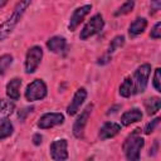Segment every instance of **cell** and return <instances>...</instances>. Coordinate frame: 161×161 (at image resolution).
<instances>
[{"mask_svg":"<svg viewBox=\"0 0 161 161\" xmlns=\"http://www.w3.org/2000/svg\"><path fill=\"white\" fill-rule=\"evenodd\" d=\"M20 86H21L20 78H13L6 84V96L11 101H18L20 98Z\"/></svg>","mask_w":161,"mask_h":161,"instance_id":"obj_13","label":"cell"},{"mask_svg":"<svg viewBox=\"0 0 161 161\" xmlns=\"http://www.w3.org/2000/svg\"><path fill=\"white\" fill-rule=\"evenodd\" d=\"M92 109H93V104H88L84 111L79 114V117L75 119L74 125H73V135L77 137V138H80L83 137V132H84V127L87 125V121L92 113Z\"/></svg>","mask_w":161,"mask_h":161,"instance_id":"obj_9","label":"cell"},{"mask_svg":"<svg viewBox=\"0 0 161 161\" xmlns=\"http://www.w3.org/2000/svg\"><path fill=\"white\" fill-rule=\"evenodd\" d=\"M161 69L160 68H156L155 69V74H153V87L157 92H161Z\"/></svg>","mask_w":161,"mask_h":161,"instance_id":"obj_24","label":"cell"},{"mask_svg":"<svg viewBox=\"0 0 161 161\" xmlns=\"http://www.w3.org/2000/svg\"><path fill=\"white\" fill-rule=\"evenodd\" d=\"M68 142L65 138H59L52 142L49 147L50 156L54 161H65L68 158Z\"/></svg>","mask_w":161,"mask_h":161,"instance_id":"obj_7","label":"cell"},{"mask_svg":"<svg viewBox=\"0 0 161 161\" xmlns=\"http://www.w3.org/2000/svg\"><path fill=\"white\" fill-rule=\"evenodd\" d=\"M142 119V112L138 108H131L126 111L121 117V123L123 126H130L131 123L138 122Z\"/></svg>","mask_w":161,"mask_h":161,"instance_id":"obj_14","label":"cell"},{"mask_svg":"<svg viewBox=\"0 0 161 161\" xmlns=\"http://www.w3.org/2000/svg\"><path fill=\"white\" fill-rule=\"evenodd\" d=\"M160 107H161V99L158 97H151L145 101V108L148 116L155 114L160 109Z\"/></svg>","mask_w":161,"mask_h":161,"instance_id":"obj_18","label":"cell"},{"mask_svg":"<svg viewBox=\"0 0 161 161\" xmlns=\"http://www.w3.org/2000/svg\"><path fill=\"white\" fill-rule=\"evenodd\" d=\"M64 122V116L62 113L58 112H49V113H44L39 121H38V127L42 130H47V128H52L54 126L62 125Z\"/></svg>","mask_w":161,"mask_h":161,"instance_id":"obj_8","label":"cell"},{"mask_svg":"<svg viewBox=\"0 0 161 161\" xmlns=\"http://www.w3.org/2000/svg\"><path fill=\"white\" fill-rule=\"evenodd\" d=\"M104 26V20H103V16L101 14H96L93 15L89 21L83 26V29L80 30V34H79V38L82 40H86L96 34H98Z\"/></svg>","mask_w":161,"mask_h":161,"instance_id":"obj_4","label":"cell"},{"mask_svg":"<svg viewBox=\"0 0 161 161\" xmlns=\"http://www.w3.org/2000/svg\"><path fill=\"white\" fill-rule=\"evenodd\" d=\"M146 26H147V20L145 18H137L131 23V25L128 28V34L131 36L140 35V34H142L145 31Z\"/></svg>","mask_w":161,"mask_h":161,"instance_id":"obj_16","label":"cell"},{"mask_svg":"<svg viewBox=\"0 0 161 161\" xmlns=\"http://www.w3.org/2000/svg\"><path fill=\"white\" fill-rule=\"evenodd\" d=\"M15 109V104L14 102L9 101V99H0V121H5L8 119V117L11 116V113Z\"/></svg>","mask_w":161,"mask_h":161,"instance_id":"obj_17","label":"cell"},{"mask_svg":"<svg viewBox=\"0 0 161 161\" xmlns=\"http://www.w3.org/2000/svg\"><path fill=\"white\" fill-rule=\"evenodd\" d=\"M88 161H89V160H88Z\"/></svg>","mask_w":161,"mask_h":161,"instance_id":"obj_31","label":"cell"},{"mask_svg":"<svg viewBox=\"0 0 161 161\" xmlns=\"http://www.w3.org/2000/svg\"><path fill=\"white\" fill-rule=\"evenodd\" d=\"M86 98H87V91H86V88H83V87L82 88H78L77 92L73 96V99L70 101V104L67 108V113L69 116H74L78 112V109L80 108V106L83 104V102L86 101Z\"/></svg>","mask_w":161,"mask_h":161,"instance_id":"obj_11","label":"cell"},{"mask_svg":"<svg viewBox=\"0 0 161 161\" xmlns=\"http://www.w3.org/2000/svg\"><path fill=\"white\" fill-rule=\"evenodd\" d=\"M45 96H47V86L42 79H34L30 84H28L25 89V98L29 102L43 99L45 98Z\"/></svg>","mask_w":161,"mask_h":161,"instance_id":"obj_6","label":"cell"},{"mask_svg":"<svg viewBox=\"0 0 161 161\" xmlns=\"http://www.w3.org/2000/svg\"><path fill=\"white\" fill-rule=\"evenodd\" d=\"M30 4H31V3H30L29 0L18 3L16 6L14 8L11 15H10L4 23L0 24V42L4 40V39H6V38L11 34V31H13L14 28L18 25V23L20 21L21 16L24 15V13H25V10L28 9V6H30Z\"/></svg>","mask_w":161,"mask_h":161,"instance_id":"obj_1","label":"cell"},{"mask_svg":"<svg viewBox=\"0 0 161 161\" xmlns=\"http://www.w3.org/2000/svg\"><path fill=\"white\" fill-rule=\"evenodd\" d=\"M119 94L122 97H126V98L130 97L131 94H133V80L131 77L125 78V80L119 86Z\"/></svg>","mask_w":161,"mask_h":161,"instance_id":"obj_19","label":"cell"},{"mask_svg":"<svg viewBox=\"0 0 161 161\" xmlns=\"http://www.w3.org/2000/svg\"><path fill=\"white\" fill-rule=\"evenodd\" d=\"M119 131H121V125H118V123H116V122H106V123L101 127L99 133H98V137H99L102 141H104V140H107V138L114 137Z\"/></svg>","mask_w":161,"mask_h":161,"instance_id":"obj_12","label":"cell"},{"mask_svg":"<svg viewBox=\"0 0 161 161\" xmlns=\"http://www.w3.org/2000/svg\"><path fill=\"white\" fill-rule=\"evenodd\" d=\"M5 4H6V1H0V8H1V6H4Z\"/></svg>","mask_w":161,"mask_h":161,"instance_id":"obj_30","label":"cell"},{"mask_svg":"<svg viewBox=\"0 0 161 161\" xmlns=\"http://www.w3.org/2000/svg\"><path fill=\"white\" fill-rule=\"evenodd\" d=\"M47 47L52 53L59 54L62 53L67 47V40L63 36H53L47 42Z\"/></svg>","mask_w":161,"mask_h":161,"instance_id":"obj_15","label":"cell"},{"mask_svg":"<svg viewBox=\"0 0 161 161\" xmlns=\"http://www.w3.org/2000/svg\"><path fill=\"white\" fill-rule=\"evenodd\" d=\"M91 9H92V5H89V4H86V5H83V6L77 8V9L73 11V14H72V16H70V19H69L68 29H69L70 31H74V30L78 28V25L83 21V19L86 18V15L91 11Z\"/></svg>","mask_w":161,"mask_h":161,"instance_id":"obj_10","label":"cell"},{"mask_svg":"<svg viewBox=\"0 0 161 161\" xmlns=\"http://www.w3.org/2000/svg\"><path fill=\"white\" fill-rule=\"evenodd\" d=\"M42 140H43V137H42L40 133H35V135L33 136V143H34L35 146H39V145L42 143Z\"/></svg>","mask_w":161,"mask_h":161,"instance_id":"obj_29","label":"cell"},{"mask_svg":"<svg viewBox=\"0 0 161 161\" xmlns=\"http://www.w3.org/2000/svg\"><path fill=\"white\" fill-rule=\"evenodd\" d=\"M125 44V36L123 35H117L112 39L109 47H108V54H112L113 52H116L118 48H121Z\"/></svg>","mask_w":161,"mask_h":161,"instance_id":"obj_22","label":"cell"},{"mask_svg":"<svg viewBox=\"0 0 161 161\" xmlns=\"http://www.w3.org/2000/svg\"><path fill=\"white\" fill-rule=\"evenodd\" d=\"M13 131H14L13 123H11L9 119L3 121V123L0 125V140L11 136V135H13Z\"/></svg>","mask_w":161,"mask_h":161,"instance_id":"obj_20","label":"cell"},{"mask_svg":"<svg viewBox=\"0 0 161 161\" xmlns=\"http://www.w3.org/2000/svg\"><path fill=\"white\" fill-rule=\"evenodd\" d=\"M42 58H43V49L39 45L31 47L28 50L26 57H25V63H24L25 73H28V74L34 73L36 70V68L39 67V64L42 62Z\"/></svg>","mask_w":161,"mask_h":161,"instance_id":"obj_5","label":"cell"},{"mask_svg":"<svg viewBox=\"0 0 161 161\" xmlns=\"http://www.w3.org/2000/svg\"><path fill=\"white\" fill-rule=\"evenodd\" d=\"M11 64H13V55L11 54L1 55L0 57V74L4 75Z\"/></svg>","mask_w":161,"mask_h":161,"instance_id":"obj_21","label":"cell"},{"mask_svg":"<svg viewBox=\"0 0 161 161\" xmlns=\"http://www.w3.org/2000/svg\"><path fill=\"white\" fill-rule=\"evenodd\" d=\"M150 36H151L152 39H160V38H161V23H160V21H157V23L155 24V26L152 28Z\"/></svg>","mask_w":161,"mask_h":161,"instance_id":"obj_26","label":"cell"},{"mask_svg":"<svg viewBox=\"0 0 161 161\" xmlns=\"http://www.w3.org/2000/svg\"><path fill=\"white\" fill-rule=\"evenodd\" d=\"M158 123H160V117H156L155 119H152L151 122H148L146 125V127H145V133L146 135H150L151 132H153L155 128L158 126Z\"/></svg>","mask_w":161,"mask_h":161,"instance_id":"obj_25","label":"cell"},{"mask_svg":"<svg viewBox=\"0 0 161 161\" xmlns=\"http://www.w3.org/2000/svg\"><path fill=\"white\" fill-rule=\"evenodd\" d=\"M160 6H161V1H152L151 3V13L150 14H153V13H156L158 9H160Z\"/></svg>","mask_w":161,"mask_h":161,"instance_id":"obj_28","label":"cell"},{"mask_svg":"<svg viewBox=\"0 0 161 161\" xmlns=\"http://www.w3.org/2000/svg\"><path fill=\"white\" fill-rule=\"evenodd\" d=\"M133 6H135V3H133V1H126V3H123V4L118 8V10L114 13V15H116V16H118V15L128 14V13L133 9Z\"/></svg>","mask_w":161,"mask_h":161,"instance_id":"obj_23","label":"cell"},{"mask_svg":"<svg viewBox=\"0 0 161 161\" xmlns=\"http://www.w3.org/2000/svg\"><path fill=\"white\" fill-rule=\"evenodd\" d=\"M145 141L140 136V130H135L123 142V151L128 161H140V151L143 147Z\"/></svg>","mask_w":161,"mask_h":161,"instance_id":"obj_2","label":"cell"},{"mask_svg":"<svg viewBox=\"0 0 161 161\" xmlns=\"http://www.w3.org/2000/svg\"><path fill=\"white\" fill-rule=\"evenodd\" d=\"M151 73V65L148 63L141 64L133 74V93H143L147 87V80Z\"/></svg>","mask_w":161,"mask_h":161,"instance_id":"obj_3","label":"cell"},{"mask_svg":"<svg viewBox=\"0 0 161 161\" xmlns=\"http://www.w3.org/2000/svg\"><path fill=\"white\" fill-rule=\"evenodd\" d=\"M31 111H33V107H25V108H23V109H20V111H19L18 117L20 118V121H24V119H25V117H26V114H29Z\"/></svg>","mask_w":161,"mask_h":161,"instance_id":"obj_27","label":"cell"}]
</instances>
